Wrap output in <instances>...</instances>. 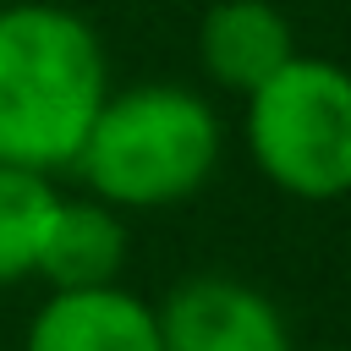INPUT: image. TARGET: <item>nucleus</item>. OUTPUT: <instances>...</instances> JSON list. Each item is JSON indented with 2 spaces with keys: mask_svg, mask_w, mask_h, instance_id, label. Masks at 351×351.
Returning a JSON list of instances; mask_svg holds the SVG:
<instances>
[{
  "mask_svg": "<svg viewBox=\"0 0 351 351\" xmlns=\"http://www.w3.org/2000/svg\"><path fill=\"white\" fill-rule=\"evenodd\" d=\"M159 351H296L274 302L225 274L181 280L159 307Z\"/></svg>",
  "mask_w": 351,
  "mask_h": 351,
  "instance_id": "20e7f679",
  "label": "nucleus"
},
{
  "mask_svg": "<svg viewBox=\"0 0 351 351\" xmlns=\"http://www.w3.org/2000/svg\"><path fill=\"white\" fill-rule=\"evenodd\" d=\"M104 93V44L77 11L49 0L0 5V165L71 170Z\"/></svg>",
  "mask_w": 351,
  "mask_h": 351,
  "instance_id": "f257e3e1",
  "label": "nucleus"
},
{
  "mask_svg": "<svg viewBox=\"0 0 351 351\" xmlns=\"http://www.w3.org/2000/svg\"><path fill=\"white\" fill-rule=\"evenodd\" d=\"M55 208H60V192L49 176L0 165V285H16L38 269V247Z\"/></svg>",
  "mask_w": 351,
  "mask_h": 351,
  "instance_id": "6e6552de",
  "label": "nucleus"
},
{
  "mask_svg": "<svg viewBox=\"0 0 351 351\" xmlns=\"http://www.w3.org/2000/svg\"><path fill=\"white\" fill-rule=\"evenodd\" d=\"M219 165V115L176 82L110 88L71 170L110 208H165L192 197Z\"/></svg>",
  "mask_w": 351,
  "mask_h": 351,
  "instance_id": "f03ea898",
  "label": "nucleus"
},
{
  "mask_svg": "<svg viewBox=\"0 0 351 351\" xmlns=\"http://www.w3.org/2000/svg\"><path fill=\"white\" fill-rule=\"evenodd\" d=\"M22 351H159V318L121 285L49 291L27 324Z\"/></svg>",
  "mask_w": 351,
  "mask_h": 351,
  "instance_id": "423d86ee",
  "label": "nucleus"
},
{
  "mask_svg": "<svg viewBox=\"0 0 351 351\" xmlns=\"http://www.w3.org/2000/svg\"><path fill=\"white\" fill-rule=\"evenodd\" d=\"M132 252V230L121 219V208L99 203V197H60L44 247H38V280H49L55 291H93V285H115Z\"/></svg>",
  "mask_w": 351,
  "mask_h": 351,
  "instance_id": "0eeeda50",
  "label": "nucleus"
},
{
  "mask_svg": "<svg viewBox=\"0 0 351 351\" xmlns=\"http://www.w3.org/2000/svg\"><path fill=\"white\" fill-rule=\"evenodd\" d=\"M318 351H351V346H318Z\"/></svg>",
  "mask_w": 351,
  "mask_h": 351,
  "instance_id": "1a4fd4ad",
  "label": "nucleus"
},
{
  "mask_svg": "<svg viewBox=\"0 0 351 351\" xmlns=\"http://www.w3.org/2000/svg\"><path fill=\"white\" fill-rule=\"evenodd\" d=\"M241 137L269 186L329 203L351 192V71L324 55H291L247 93Z\"/></svg>",
  "mask_w": 351,
  "mask_h": 351,
  "instance_id": "7ed1b4c3",
  "label": "nucleus"
},
{
  "mask_svg": "<svg viewBox=\"0 0 351 351\" xmlns=\"http://www.w3.org/2000/svg\"><path fill=\"white\" fill-rule=\"evenodd\" d=\"M296 55L291 16L274 0H214L197 22V60L214 88L252 93Z\"/></svg>",
  "mask_w": 351,
  "mask_h": 351,
  "instance_id": "39448f33",
  "label": "nucleus"
}]
</instances>
